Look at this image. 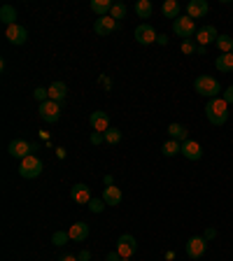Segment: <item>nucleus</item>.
Masks as SVG:
<instances>
[{
	"instance_id": "1",
	"label": "nucleus",
	"mask_w": 233,
	"mask_h": 261,
	"mask_svg": "<svg viewBox=\"0 0 233 261\" xmlns=\"http://www.w3.org/2000/svg\"><path fill=\"white\" fill-rule=\"evenodd\" d=\"M205 117L210 124L214 126H221V124H226L228 121V103L224 98H210L205 105Z\"/></svg>"
},
{
	"instance_id": "2",
	"label": "nucleus",
	"mask_w": 233,
	"mask_h": 261,
	"mask_svg": "<svg viewBox=\"0 0 233 261\" xmlns=\"http://www.w3.org/2000/svg\"><path fill=\"white\" fill-rule=\"evenodd\" d=\"M193 89H196V94L205 96V98H219V94H221L219 80H214V77H210V75H200V77H196Z\"/></svg>"
},
{
	"instance_id": "3",
	"label": "nucleus",
	"mask_w": 233,
	"mask_h": 261,
	"mask_svg": "<svg viewBox=\"0 0 233 261\" xmlns=\"http://www.w3.org/2000/svg\"><path fill=\"white\" fill-rule=\"evenodd\" d=\"M173 33L177 35V38H182V40H191L193 35H196V21L191 19V17H177V19L173 21Z\"/></svg>"
},
{
	"instance_id": "4",
	"label": "nucleus",
	"mask_w": 233,
	"mask_h": 261,
	"mask_svg": "<svg viewBox=\"0 0 233 261\" xmlns=\"http://www.w3.org/2000/svg\"><path fill=\"white\" fill-rule=\"evenodd\" d=\"M42 161L38 159L35 154L26 156V159L21 161V166H19V175L21 177H26V180H33V177H40L42 175Z\"/></svg>"
},
{
	"instance_id": "5",
	"label": "nucleus",
	"mask_w": 233,
	"mask_h": 261,
	"mask_svg": "<svg viewBox=\"0 0 233 261\" xmlns=\"http://www.w3.org/2000/svg\"><path fill=\"white\" fill-rule=\"evenodd\" d=\"M7 152H10V156H14V159H26V156H31L35 152V147L31 145L28 140H21V138H17V140H12L10 145H7Z\"/></svg>"
},
{
	"instance_id": "6",
	"label": "nucleus",
	"mask_w": 233,
	"mask_h": 261,
	"mask_svg": "<svg viewBox=\"0 0 233 261\" xmlns=\"http://www.w3.org/2000/svg\"><path fill=\"white\" fill-rule=\"evenodd\" d=\"M117 252H119L121 259H131V256L138 252V240L128 233L119 235V240H117Z\"/></svg>"
},
{
	"instance_id": "7",
	"label": "nucleus",
	"mask_w": 233,
	"mask_h": 261,
	"mask_svg": "<svg viewBox=\"0 0 233 261\" xmlns=\"http://www.w3.org/2000/svg\"><path fill=\"white\" fill-rule=\"evenodd\" d=\"M186 254L191 256V259H200V256L205 254L207 249V240L203 238V235H193V238H189L186 240Z\"/></svg>"
},
{
	"instance_id": "8",
	"label": "nucleus",
	"mask_w": 233,
	"mask_h": 261,
	"mask_svg": "<svg viewBox=\"0 0 233 261\" xmlns=\"http://www.w3.org/2000/svg\"><path fill=\"white\" fill-rule=\"evenodd\" d=\"M38 112H40V117H42L45 121L54 124V121H59V119H61V103L45 101V103H40V107H38Z\"/></svg>"
},
{
	"instance_id": "9",
	"label": "nucleus",
	"mask_w": 233,
	"mask_h": 261,
	"mask_svg": "<svg viewBox=\"0 0 233 261\" xmlns=\"http://www.w3.org/2000/svg\"><path fill=\"white\" fill-rule=\"evenodd\" d=\"M217 38H219V33H217V28H214V26H203V28L196 31V35H193V40H196L198 47H207V45H212V42H217Z\"/></svg>"
},
{
	"instance_id": "10",
	"label": "nucleus",
	"mask_w": 233,
	"mask_h": 261,
	"mask_svg": "<svg viewBox=\"0 0 233 261\" xmlns=\"http://www.w3.org/2000/svg\"><path fill=\"white\" fill-rule=\"evenodd\" d=\"M156 38H159V33H156L154 26H149V24H140V26L135 28V40H138L140 45H152V42H156Z\"/></svg>"
},
{
	"instance_id": "11",
	"label": "nucleus",
	"mask_w": 233,
	"mask_h": 261,
	"mask_svg": "<svg viewBox=\"0 0 233 261\" xmlns=\"http://www.w3.org/2000/svg\"><path fill=\"white\" fill-rule=\"evenodd\" d=\"M117 26H119V21H114L110 14L107 17H98L96 19V24H93V31L98 35H110V33H114L117 31Z\"/></svg>"
},
{
	"instance_id": "12",
	"label": "nucleus",
	"mask_w": 233,
	"mask_h": 261,
	"mask_svg": "<svg viewBox=\"0 0 233 261\" xmlns=\"http://www.w3.org/2000/svg\"><path fill=\"white\" fill-rule=\"evenodd\" d=\"M89 124L93 126V131L105 133L107 128H110V117H107V112H103V110H96V112H91V117H89Z\"/></svg>"
},
{
	"instance_id": "13",
	"label": "nucleus",
	"mask_w": 233,
	"mask_h": 261,
	"mask_svg": "<svg viewBox=\"0 0 233 261\" xmlns=\"http://www.w3.org/2000/svg\"><path fill=\"white\" fill-rule=\"evenodd\" d=\"M7 40L12 42V45H24L28 40V31L19 24H14V26H7Z\"/></svg>"
},
{
	"instance_id": "14",
	"label": "nucleus",
	"mask_w": 233,
	"mask_h": 261,
	"mask_svg": "<svg viewBox=\"0 0 233 261\" xmlns=\"http://www.w3.org/2000/svg\"><path fill=\"white\" fill-rule=\"evenodd\" d=\"M73 201L75 203H80V205H89V203H91V189L87 187V184H75L73 187Z\"/></svg>"
},
{
	"instance_id": "15",
	"label": "nucleus",
	"mask_w": 233,
	"mask_h": 261,
	"mask_svg": "<svg viewBox=\"0 0 233 261\" xmlns=\"http://www.w3.org/2000/svg\"><path fill=\"white\" fill-rule=\"evenodd\" d=\"M207 3L205 0H191L189 5H186V17H191V19H200V17H205L207 14Z\"/></svg>"
},
{
	"instance_id": "16",
	"label": "nucleus",
	"mask_w": 233,
	"mask_h": 261,
	"mask_svg": "<svg viewBox=\"0 0 233 261\" xmlns=\"http://www.w3.org/2000/svg\"><path fill=\"white\" fill-rule=\"evenodd\" d=\"M182 156H186L189 161H198L203 156V147H200L198 142L186 140V142H182Z\"/></svg>"
},
{
	"instance_id": "17",
	"label": "nucleus",
	"mask_w": 233,
	"mask_h": 261,
	"mask_svg": "<svg viewBox=\"0 0 233 261\" xmlns=\"http://www.w3.org/2000/svg\"><path fill=\"white\" fill-rule=\"evenodd\" d=\"M68 235H70V240H75V242H84L89 238V224H84V221H77V224H73V226H70Z\"/></svg>"
},
{
	"instance_id": "18",
	"label": "nucleus",
	"mask_w": 233,
	"mask_h": 261,
	"mask_svg": "<svg viewBox=\"0 0 233 261\" xmlns=\"http://www.w3.org/2000/svg\"><path fill=\"white\" fill-rule=\"evenodd\" d=\"M47 91H49V101H54V103H63L66 101V96H68L66 82H54Z\"/></svg>"
},
{
	"instance_id": "19",
	"label": "nucleus",
	"mask_w": 233,
	"mask_h": 261,
	"mask_svg": "<svg viewBox=\"0 0 233 261\" xmlns=\"http://www.w3.org/2000/svg\"><path fill=\"white\" fill-rule=\"evenodd\" d=\"M161 12H163V17L166 19H177V17H182V7L177 0H163V7H161Z\"/></svg>"
},
{
	"instance_id": "20",
	"label": "nucleus",
	"mask_w": 233,
	"mask_h": 261,
	"mask_svg": "<svg viewBox=\"0 0 233 261\" xmlns=\"http://www.w3.org/2000/svg\"><path fill=\"white\" fill-rule=\"evenodd\" d=\"M168 135H170V140H177V142L189 140V131H186L184 124H170L168 126Z\"/></svg>"
},
{
	"instance_id": "21",
	"label": "nucleus",
	"mask_w": 233,
	"mask_h": 261,
	"mask_svg": "<svg viewBox=\"0 0 233 261\" xmlns=\"http://www.w3.org/2000/svg\"><path fill=\"white\" fill-rule=\"evenodd\" d=\"M121 198H124V194H121L119 187H105V191H103V201L107 205H119Z\"/></svg>"
},
{
	"instance_id": "22",
	"label": "nucleus",
	"mask_w": 233,
	"mask_h": 261,
	"mask_svg": "<svg viewBox=\"0 0 233 261\" xmlns=\"http://www.w3.org/2000/svg\"><path fill=\"white\" fill-rule=\"evenodd\" d=\"M214 68L219 73H233V54H221L214 59Z\"/></svg>"
},
{
	"instance_id": "23",
	"label": "nucleus",
	"mask_w": 233,
	"mask_h": 261,
	"mask_svg": "<svg viewBox=\"0 0 233 261\" xmlns=\"http://www.w3.org/2000/svg\"><path fill=\"white\" fill-rule=\"evenodd\" d=\"M112 0H91V10L96 14H98V17H107V14H110V10H112Z\"/></svg>"
},
{
	"instance_id": "24",
	"label": "nucleus",
	"mask_w": 233,
	"mask_h": 261,
	"mask_svg": "<svg viewBox=\"0 0 233 261\" xmlns=\"http://www.w3.org/2000/svg\"><path fill=\"white\" fill-rule=\"evenodd\" d=\"M0 21L7 24V26H14L17 24V10L12 5H3L0 7Z\"/></svg>"
},
{
	"instance_id": "25",
	"label": "nucleus",
	"mask_w": 233,
	"mask_h": 261,
	"mask_svg": "<svg viewBox=\"0 0 233 261\" xmlns=\"http://www.w3.org/2000/svg\"><path fill=\"white\" fill-rule=\"evenodd\" d=\"M161 152H163V156H177V154H182V142H177V140L163 142Z\"/></svg>"
},
{
	"instance_id": "26",
	"label": "nucleus",
	"mask_w": 233,
	"mask_h": 261,
	"mask_svg": "<svg viewBox=\"0 0 233 261\" xmlns=\"http://www.w3.org/2000/svg\"><path fill=\"white\" fill-rule=\"evenodd\" d=\"M152 3H149V0H138V3H135V12H138V17L140 19H149V17H152Z\"/></svg>"
},
{
	"instance_id": "27",
	"label": "nucleus",
	"mask_w": 233,
	"mask_h": 261,
	"mask_svg": "<svg viewBox=\"0 0 233 261\" xmlns=\"http://www.w3.org/2000/svg\"><path fill=\"white\" fill-rule=\"evenodd\" d=\"M214 45H217V49H219L221 54H233V38L231 35H219Z\"/></svg>"
},
{
	"instance_id": "28",
	"label": "nucleus",
	"mask_w": 233,
	"mask_h": 261,
	"mask_svg": "<svg viewBox=\"0 0 233 261\" xmlns=\"http://www.w3.org/2000/svg\"><path fill=\"white\" fill-rule=\"evenodd\" d=\"M103 138H105L107 145H117V142L121 140V131H119V128H112V126H110L105 133H103Z\"/></svg>"
},
{
	"instance_id": "29",
	"label": "nucleus",
	"mask_w": 233,
	"mask_h": 261,
	"mask_svg": "<svg viewBox=\"0 0 233 261\" xmlns=\"http://www.w3.org/2000/svg\"><path fill=\"white\" fill-rule=\"evenodd\" d=\"M110 17H112L114 21L124 19V17H126V5H124V3H114L112 10H110Z\"/></svg>"
},
{
	"instance_id": "30",
	"label": "nucleus",
	"mask_w": 233,
	"mask_h": 261,
	"mask_svg": "<svg viewBox=\"0 0 233 261\" xmlns=\"http://www.w3.org/2000/svg\"><path fill=\"white\" fill-rule=\"evenodd\" d=\"M70 240V235H68V231H56V233L52 235V242L56 245V247H63L66 242Z\"/></svg>"
},
{
	"instance_id": "31",
	"label": "nucleus",
	"mask_w": 233,
	"mask_h": 261,
	"mask_svg": "<svg viewBox=\"0 0 233 261\" xmlns=\"http://www.w3.org/2000/svg\"><path fill=\"white\" fill-rule=\"evenodd\" d=\"M105 205H107V203L103 201V198H91V203H89V210H91V212H96V214H100L103 210H105Z\"/></svg>"
},
{
	"instance_id": "32",
	"label": "nucleus",
	"mask_w": 233,
	"mask_h": 261,
	"mask_svg": "<svg viewBox=\"0 0 233 261\" xmlns=\"http://www.w3.org/2000/svg\"><path fill=\"white\" fill-rule=\"evenodd\" d=\"M196 49H198V45L193 42V38L191 40H182V52L184 54H196Z\"/></svg>"
},
{
	"instance_id": "33",
	"label": "nucleus",
	"mask_w": 233,
	"mask_h": 261,
	"mask_svg": "<svg viewBox=\"0 0 233 261\" xmlns=\"http://www.w3.org/2000/svg\"><path fill=\"white\" fill-rule=\"evenodd\" d=\"M33 98H35V101H40V103H45V101H49V91L42 89V87H38L33 91Z\"/></svg>"
},
{
	"instance_id": "34",
	"label": "nucleus",
	"mask_w": 233,
	"mask_h": 261,
	"mask_svg": "<svg viewBox=\"0 0 233 261\" xmlns=\"http://www.w3.org/2000/svg\"><path fill=\"white\" fill-rule=\"evenodd\" d=\"M221 98H224V101H226L228 105H231V103H233V84H231V87L224 89V96H221Z\"/></svg>"
},
{
	"instance_id": "35",
	"label": "nucleus",
	"mask_w": 233,
	"mask_h": 261,
	"mask_svg": "<svg viewBox=\"0 0 233 261\" xmlns=\"http://www.w3.org/2000/svg\"><path fill=\"white\" fill-rule=\"evenodd\" d=\"M103 140H105L103 133H98V131H93V133H91V145H100Z\"/></svg>"
},
{
	"instance_id": "36",
	"label": "nucleus",
	"mask_w": 233,
	"mask_h": 261,
	"mask_svg": "<svg viewBox=\"0 0 233 261\" xmlns=\"http://www.w3.org/2000/svg\"><path fill=\"white\" fill-rule=\"evenodd\" d=\"M77 259H80V261H91V252H89V249H82Z\"/></svg>"
},
{
	"instance_id": "37",
	"label": "nucleus",
	"mask_w": 233,
	"mask_h": 261,
	"mask_svg": "<svg viewBox=\"0 0 233 261\" xmlns=\"http://www.w3.org/2000/svg\"><path fill=\"white\" fill-rule=\"evenodd\" d=\"M203 238H205V240H212V238H217V231H214V228H207Z\"/></svg>"
},
{
	"instance_id": "38",
	"label": "nucleus",
	"mask_w": 233,
	"mask_h": 261,
	"mask_svg": "<svg viewBox=\"0 0 233 261\" xmlns=\"http://www.w3.org/2000/svg\"><path fill=\"white\" fill-rule=\"evenodd\" d=\"M107 261H121L119 252H117V249H114V252H110V254H107Z\"/></svg>"
},
{
	"instance_id": "39",
	"label": "nucleus",
	"mask_w": 233,
	"mask_h": 261,
	"mask_svg": "<svg viewBox=\"0 0 233 261\" xmlns=\"http://www.w3.org/2000/svg\"><path fill=\"white\" fill-rule=\"evenodd\" d=\"M100 84H103V87H105V89H110V87H112V82H110V77H105V75L100 77Z\"/></svg>"
},
{
	"instance_id": "40",
	"label": "nucleus",
	"mask_w": 233,
	"mask_h": 261,
	"mask_svg": "<svg viewBox=\"0 0 233 261\" xmlns=\"http://www.w3.org/2000/svg\"><path fill=\"white\" fill-rule=\"evenodd\" d=\"M103 182H105V187H114V184H112V182H114L112 175H105V177H103Z\"/></svg>"
},
{
	"instance_id": "41",
	"label": "nucleus",
	"mask_w": 233,
	"mask_h": 261,
	"mask_svg": "<svg viewBox=\"0 0 233 261\" xmlns=\"http://www.w3.org/2000/svg\"><path fill=\"white\" fill-rule=\"evenodd\" d=\"M156 42H159L161 47H163V45H168V38H166V33H161L159 38H156Z\"/></svg>"
},
{
	"instance_id": "42",
	"label": "nucleus",
	"mask_w": 233,
	"mask_h": 261,
	"mask_svg": "<svg viewBox=\"0 0 233 261\" xmlns=\"http://www.w3.org/2000/svg\"><path fill=\"white\" fill-rule=\"evenodd\" d=\"M61 261H80V259H77V256H63Z\"/></svg>"
},
{
	"instance_id": "43",
	"label": "nucleus",
	"mask_w": 233,
	"mask_h": 261,
	"mask_svg": "<svg viewBox=\"0 0 233 261\" xmlns=\"http://www.w3.org/2000/svg\"><path fill=\"white\" fill-rule=\"evenodd\" d=\"M121 261H131V259H121Z\"/></svg>"
}]
</instances>
